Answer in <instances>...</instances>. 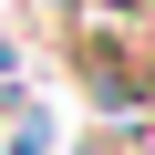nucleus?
<instances>
[{"label": "nucleus", "mask_w": 155, "mask_h": 155, "mask_svg": "<svg viewBox=\"0 0 155 155\" xmlns=\"http://www.w3.org/2000/svg\"><path fill=\"white\" fill-rule=\"evenodd\" d=\"M0 62H11V52H0Z\"/></svg>", "instance_id": "f257e3e1"}]
</instances>
